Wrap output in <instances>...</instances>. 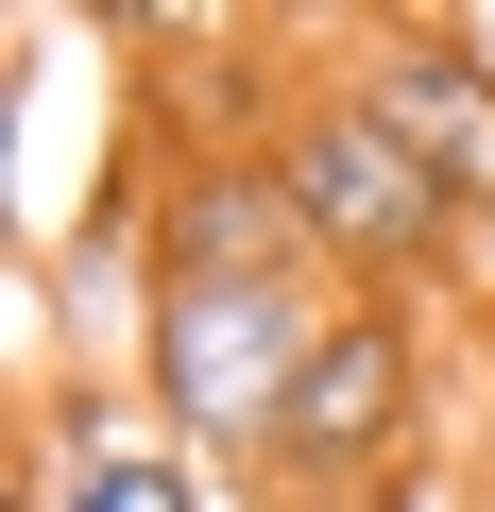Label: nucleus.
<instances>
[{
  "instance_id": "nucleus-4",
  "label": "nucleus",
  "mask_w": 495,
  "mask_h": 512,
  "mask_svg": "<svg viewBox=\"0 0 495 512\" xmlns=\"http://www.w3.org/2000/svg\"><path fill=\"white\" fill-rule=\"evenodd\" d=\"M18 512H222V461H188L154 410H120L103 376H35V427H18Z\"/></svg>"
},
{
  "instance_id": "nucleus-2",
  "label": "nucleus",
  "mask_w": 495,
  "mask_h": 512,
  "mask_svg": "<svg viewBox=\"0 0 495 512\" xmlns=\"http://www.w3.org/2000/svg\"><path fill=\"white\" fill-rule=\"evenodd\" d=\"M342 291H154V342H137V410L222 461V478H274V427L308 393V342H325Z\"/></svg>"
},
{
  "instance_id": "nucleus-3",
  "label": "nucleus",
  "mask_w": 495,
  "mask_h": 512,
  "mask_svg": "<svg viewBox=\"0 0 495 512\" xmlns=\"http://www.w3.org/2000/svg\"><path fill=\"white\" fill-rule=\"evenodd\" d=\"M410 410H427V308L410 291H342L325 342H308V393L274 427V495H359L410 461Z\"/></svg>"
},
{
  "instance_id": "nucleus-1",
  "label": "nucleus",
  "mask_w": 495,
  "mask_h": 512,
  "mask_svg": "<svg viewBox=\"0 0 495 512\" xmlns=\"http://www.w3.org/2000/svg\"><path fill=\"white\" fill-rule=\"evenodd\" d=\"M257 154H274V188H291V222H308V256H325V291H410V308H427V274H461V256H478L461 188H444L342 69L291 86Z\"/></svg>"
},
{
  "instance_id": "nucleus-5",
  "label": "nucleus",
  "mask_w": 495,
  "mask_h": 512,
  "mask_svg": "<svg viewBox=\"0 0 495 512\" xmlns=\"http://www.w3.org/2000/svg\"><path fill=\"white\" fill-rule=\"evenodd\" d=\"M342 86L461 188V222L495 239V35L478 18H359L342 35Z\"/></svg>"
}]
</instances>
